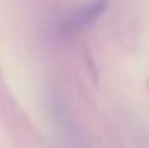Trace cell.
<instances>
[{
    "mask_svg": "<svg viewBox=\"0 0 149 148\" xmlns=\"http://www.w3.org/2000/svg\"><path fill=\"white\" fill-rule=\"evenodd\" d=\"M108 9V0H92L68 16L66 19V30L68 32H80L88 26H92Z\"/></svg>",
    "mask_w": 149,
    "mask_h": 148,
    "instance_id": "cell-1",
    "label": "cell"
}]
</instances>
